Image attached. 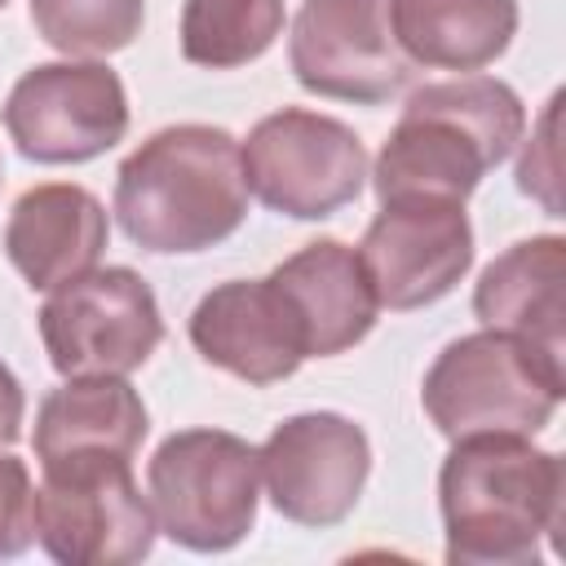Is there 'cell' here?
<instances>
[{"instance_id": "e0dca14e", "label": "cell", "mask_w": 566, "mask_h": 566, "mask_svg": "<svg viewBox=\"0 0 566 566\" xmlns=\"http://www.w3.org/2000/svg\"><path fill=\"white\" fill-rule=\"evenodd\" d=\"M566 239L531 234L504 248L473 287V314L482 327L526 336L562 354L566 336Z\"/></svg>"}, {"instance_id": "ffe728a7", "label": "cell", "mask_w": 566, "mask_h": 566, "mask_svg": "<svg viewBox=\"0 0 566 566\" xmlns=\"http://www.w3.org/2000/svg\"><path fill=\"white\" fill-rule=\"evenodd\" d=\"M146 0H31L35 35L66 57H106L142 35Z\"/></svg>"}, {"instance_id": "30bf717a", "label": "cell", "mask_w": 566, "mask_h": 566, "mask_svg": "<svg viewBox=\"0 0 566 566\" xmlns=\"http://www.w3.org/2000/svg\"><path fill=\"white\" fill-rule=\"evenodd\" d=\"M287 62L305 93L380 106L411 84V62L394 40L389 0H301Z\"/></svg>"}, {"instance_id": "d6986e66", "label": "cell", "mask_w": 566, "mask_h": 566, "mask_svg": "<svg viewBox=\"0 0 566 566\" xmlns=\"http://www.w3.org/2000/svg\"><path fill=\"white\" fill-rule=\"evenodd\" d=\"M283 0H186L181 57L208 71L256 62L283 35Z\"/></svg>"}, {"instance_id": "9c48e42d", "label": "cell", "mask_w": 566, "mask_h": 566, "mask_svg": "<svg viewBox=\"0 0 566 566\" xmlns=\"http://www.w3.org/2000/svg\"><path fill=\"white\" fill-rule=\"evenodd\" d=\"M4 133L22 159L84 164L128 133V93L106 62H40L4 97Z\"/></svg>"}, {"instance_id": "8fae6325", "label": "cell", "mask_w": 566, "mask_h": 566, "mask_svg": "<svg viewBox=\"0 0 566 566\" xmlns=\"http://www.w3.org/2000/svg\"><path fill=\"white\" fill-rule=\"evenodd\" d=\"M358 261L380 310H420L442 301L473 265V226L464 199H380V212L358 243Z\"/></svg>"}, {"instance_id": "7c38bea8", "label": "cell", "mask_w": 566, "mask_h": 566, "mask_svg": "<svg viewBox=\"0 0 566 566\" xmlns=\"http://www.w3.org/2000/svg\"><path fill=\"white\" fill-rule=\"evenodd\" d=\"M270 504L296 526H336L363 500L371 442L340 411H301L256 447Z\"/></svg>"}, {"instance_id": "277c9868", "label": "cell", "mask_w": 566, "mask_h": 566, "mask_svg": "<svg viewBox=\"0 0 566 566\" xmlns=\"http://www.w3.org/2000/svg\"><path fill=\"white\" fill-rule=\"evenodd\" d=\"M566 394L562 354L513 332H469L424 371V416L442 438L539 433Z\"/></svg>"}, {"instance_id": "ba28073f", "label": "cell", "mask_w": 566, "mask_h": 566, "mask_svg": "<svg viewBox=\"0 0 566 566\" xmlns=\"http://www.w3.org/2000/svg\"><path fill=\"white\" fill-rule=\"evenodd\" d=\"M40 340L57 376H128L159 349L164 314L137 270L93 265L49 292Z\"/></svg>"}, {"instance_id": "ac0fdd59", "label": "cell", "mask_w": 566, "mask_h": 566, "mask_svg": "<svg viewBox=\"0 0 566 566\" xmlns=\"http://www.w3.org/2000/svg\"><path fill=\"white\" fill-rule=\"evenodd\" d=\"M389 27L411 66L482 71L517 35V0H389Z\"/></svg>"}, {"instance_id": "5bb4252c", "label": "cell", "mask_w": 566, "mask_h": 566, "mask_svg": "<svg viewBox=\"0 0 566 566\" xmlns=\"http://www.w3.org/2000/svg\"><path fill=\"white\" fill-rule=\"evenodd\" d=\"M106 208L75 181H40L18 195L4 221V256L35 292H53L102 261Z\"/></svg>"}, {"instance_id": "603a6c76", "label": "cell", "mask_w": 566, "mask_h": 566, "mask_svg": "<svg viewBox=\"0 0 566 566\" xmlns=\"http://www.w3.org/2000/svg\"><path fill=\"white\" fill-rule=\"evenodd\" d=\"M22 416H27V398L18 376L0 363V447H13L22 438Z\"/></svg>"}, {"instance_id": "5b68a950", "label": "cell", "mask_w": 566, "mask_h": 566, "mask_svg": "<svg viewBox=\"0 0 566 566\" xmlns=\"http://www.w3.org/2000/svg\"><path fill=\"white\" fill-rule=\"evenodd\" d=\"M146 491L155 526L190 553H226L248 539L261 504V455L226 429L168 433L150 464Z\"/></svg>"}, {"instance_id": "3957f363", "label": "cell", "mask_w": 566, "mask_h": 566, "mask_svg": "<svg viewBox=\"0 0 566 566\" xmlns=\"http://www.w3.org/2000/svg\"><path fill=\"white\" fill-rule=\"evenodd\" d=\"M526 133V106L495 75H455L407 97L389 142L376 155V199L447 195L469 199L478 181L504 164Z\"/></svg>"}, {"instance_id": "8992f818", "label": "cell", "mask_w": 566, "mask_h": 566, "mask_svg": "<svg viewBox=\"0 0 566 566\" xmlns=\"http://www.w3.org/2000/svg\"><path fill=\"white\" fill-rule=\"evenodd\" d=\"M35 539L62 566H133L155 548L150 500L124 455H71L40 464Z\"/></svg>"}, {"instance_id": "52a82bcc", "label": "cell", "mask_w": 566, "mask_h": 566, "mask_svg": "<svg viewBox=\"0 0 566 566\" xmlns=\"http://www.w3.org/2000/svg\"><path fill=\"white\" fill-rule=\"evenodd\" d=\"M239 159L248 190L292 221L336 217L367 181V150L358 133L345 119L305 106H283L256 119Z\"/></svg>"}, {"instance_id": "9a60e30c", "label": "cell", "mask_w": 566, "mask_h": 566, "mask_svg": "<svg viewBox=\"0 0 566 566\" xmlns=\"http://www.w3.org/2000/svg\"><path fill=\"white\" fill-rule=\"evenodd\" d=\"M270 279L292 301L310 358H336L354 349L376 327V292L358 261V248L340 239H314L270 270Z\"/></svg>"}, {"instance_id": "4fadbf2b", "label": "cell", "mask_w": 566, "mask_h": 566, "mask_svg": "<svg viewBox=\"0 0 566 566\" xmlns=\"http://www.w3.org/2000/svg\"><path fill=\"white\" fill-rule=\"evenodd\" d=\"M190 345L203 363L256 389L287 380L310 358L305 327L270 274L230 279L203 292L190 314Z\"/></svg>"}, {"instance_id": "cb8c5ba5", "label": "cell", "mask_w": 566, "mask_h": 566, "mask_svg": "<svg viewBox=\"0 0 566 566\" xmlns=\"http://www.w3.org/2000/svg\"><path fill=\"white\" fill-rule=\"evenodd\" d=\"M4 4H9V0H0V9H4Z\"/></svg>"}, {"instance_id": "2e32d148", "label": "cell", "mask_w": 566, "mask_h": 566, "mask_svg": "<svg viewBox=\"0 0 566 566\" xmlns=\"http://www.w3.org/2000/svg\"><path fill=\"white\" fill-rule=\"evenodd\" d=\"M150 429L142 394L124 376H66V385L49 389L35 411V460H71V455H124L133 460Z\"/></svg>"}, {"instance_id": "7a4b0ae2", "label": "cell", "mask_w": 566, "mask_h": 566, "mask_svg": "<svg viewBox=\"0 0 566 566\" xmlns=\"http://www.w3.org/2000/svg\"><path fill=\"white\" fill-rule=\"evenodd\" d=\"M119 230L159 256L226 243L248 217V181L234 133L172 124L150 133L115 172Z\"/></svg>"}, {"instance_id": "44dd1931", "label": "cell", "mask_w": 566, "mask_h": 566, "mask_svg": "<svg viewBox=\"0 0 566 566\" xmlns=\"http://www.w3.org/2000/svg\"><path fill=\"white\" fill-rule=\"evenodd\" d=\"M557 106L562 93L548 97L539 124L531 128V137L522 142V159H517V190L539 199L548 217H562V164H557Z\"/></svg>"}, {"instance_id": "6da1fadb", "label": "cell", "mask_w": 566, "mask_h": 566, "mask_svg": "<svg viewBox=\"0 0 566 566\" xmlns=\"http://www.w3.org/2000/svg\"><path fill=\"white\" fill-rule=\"evenodd\" d=\"M438 509L451 566H526L557 539L566 517V469L531 433L455 438L438 469Z\"/></svg>"}, {"instance_id": "7402d4cb", "label": "cell", "mask_w": 566, "mask_h": 566, "mask_svg": "<svg viewBox=\"0 0 566 566\" xmlns=\"http://www.w3.org/2000/svg\"><path fill=\"white\" fill-rule=\"evenodd\" d=\"M35 539V486L27 460L0 451V562L22 557Z\"/></svg>"}]
</instances>
